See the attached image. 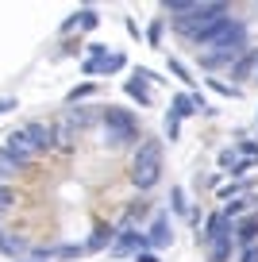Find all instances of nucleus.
Here are the masks:
<instances>
[{
	"instance_id": "obj_21",
	"label": "nucleus",
	"mask_w": 258,
	"mask_h": 262,
	"mask_svg": "<svg viewBox=\"0 0 258 262\" xmlns=\"http://www.w3.org/2000/svg\"><path fill=\"white\" fill-rule=\"evenodd\" d=\"M169 70H174V74H178V77H181L185 85H193V74H189V70H185V66L178 62V58H169Z\"/></svg>"
},
{
	"instance_id": "obj_19",
	"label": "nucleus",
	"mask_w": 258,
	"mask_h": 262,
	"mask_svg": "<svg viewBox=\"0 0 258 262\" xmlns=\"http://www.w3.org/2000/svg\"><path fill=\"white\" fill-rule=\"evenodd\" d=\"M93 89H97V85L93 81H85V85H77V89L70 93V104H77V100H85V97H93Z\"/></svg>"
},
{
	"instance_id": "obj_24",
	"label": "nucleus",
	"mask_w": 258,
	"mask_h": 262,
	"mask_svg": "<svg viewBox=\"0 0 258 262\" xmlns=\"http://www.w3.org/2000/svg\"><path fill=\"white\" fill-rule=\"evenodd\" d=\"M162 42V24H150V47H158Z\"/></svg>"
},
{
	"instance_id": "obj_10",
	"label": "nucleus",
	"mask_w": 258,
	"mask_h": 262,
	"mask_svg": "<svg viewBox=\"0 0 258 262\" xmlns=\"http://www.w3.org/2000/svg\"><path fill=\"white\" fill-rule=\"evenodd\" d=\"M231 247H235V228L227 224L224 231H220L216 239H212V262H227V254H231Z\"/></svg>"
},
{
	"instance_id": "obj_11",
	"label": "nucleus",
	"mask_w": 258,
	"mask_h": 262,
	"mask_svg": "<svg viewBox=\"0 0 258 262\" xmlns=\"http://www.w3.org/2000/svg\"><path fill=\"white\" fill-rule=\"evenodd\" d=\"M197 108H201V97H193V93H174V108H169V112L178 116V120L193 116Z\"/></svg>"
},
{
	"instance_id": "obj_23",
	"label": "nucleus",
	"mask_w": 258,
	"mask_h": 262,
	"mask_svg": "<svg viewBox=\"0 0 258 262\" xmlns=\"http://www.w3.org/2000/svg\"><path fill=\"white\" fill-rule=\"evenodd\" d=\"M243 262H258V243H250V247H243Z\"/></svg>"
},
{
	"instance_id": "obj_12",
	"label": "nucleus",
	"mask_w": 258,
	"mask_h": 262,
	"mask_svg": "<svg viewBox=\"0 0 258 262\" xmlns=\"http://www.w3.org/2000/svg\"><path fill=\"white\" fill-rule=\"evenodd\" d=\"M250 74L258 77V50H247V54L235 62V81H247Z\"/></svg>"
},
{
	"instance_id": "obj_26",
	"label": "nucleus",
	"mask_w": 258,
	"mask_h": 262,
	"mask_svg": "<svg viewBox=\"0 0 258 262\" xmlns=\"http://www.w3.org/2000/svg\"><path fill=\"white\" fill-rule=\"evenodd\" d=\"M12 108H16V97H4V100H0V116L12 112Z\"/></svg>"
},
{
	"instance_id": "obj_7",
	"label": "nucleus",
	"mask_w": 258,
	"mask_h": 262,
	"mask_svg": "<svg viewBox=\"0 0 258 262\" xmlns=\"http://www.w3.org/2000/svg\"><path fill=\"white\" fill-rule=\"evenodd\" d=\"M146 235H150V247H154V251H169V243H174V228H169L166 212H158V216L150 220V231H146Z\"/></svg>"
},
{
	"instance_id": "obj_22",
	"label": "nucleus",
	"mask_w": 258,
	"mask_h": 262,
	"mask_svg": "<svg viewBox=\"0 0 258 262\" xmlns=\"http://www.w3.org/2000/svg\"><path fill=\"white\" fill-rule=\"evenodd\" d=\"M77 24L85 27V31H93V27H97V12H93V8H89V12H81V16H77Z\"/></svg>"
},
{
	"instance_id": "obj_13",
	"label": "nucleus",
	"mask_w": 258,
	"mask_h": 262,
	"mask_svg": "<svg viewBox=\"0 0 258 262\" xmlns=\"http://www.w3.org/2000/svg\"><path fill=\"white\" fill-rule=\"evenodd\" d=\"M97 116H104V112H93V108H77V112H70V127H89Z\"/></svg>"
},
{
	"instance_id": "obj_16",
	"label": "nucleus",
	"mask_w": 258,
	"mask_h": 262,
	"mask_svg": "<svg viewBox=\"0 0 258 262\" xmlns=\"http://www.w3.org/2000/svg\"><path fill=\"white\" fill-rule=\"evenodd\" d=\"M169 205H174L178 216H189V205H185V196H181V189H169Z\"/></svg>"
},
{
	"instance_id": "obj_14",
	"label": "nucleus",
	"mask_w": 258,
	"mask_h": 262,
	"mask_svg": "<svg viewBox=\"0 0 258 262\" xmlns=\"http://www.w3.org/2000/svg\"><path fill=\"white\" fill-rule=\"evenodd\" d=\"M120 66H123V54H120V50H112V54L100 58V74H116Z\"/></svg>"
},
{
	"instance_id": "obj_5",
	"label": "nucleus",
	"mask_w": 258,
	"mask_h": 262,
	"mask_svg": "<svg viewBox=\"0 0 258 262\" xmlns=\"http://www.w3.org/2000/svg\"><path fill=\"white\" fill-rule=\"evenodd\" d=\"M4 150H8L16 162H27L31 155H39V150L31 147V139L24 135V127H16V131H8V135H4Z\"/></svg>"
},
{
	"instance_id": "obj_18",
	"label": "nucleus",
	"mask_w": 258,
	"mask_h": 262,
	"mask_svg": "<svg viewBox=\"0 0 258 262\" xmlns=\"http://www.w3.org/2000/svg\"><path fill=\"white\" fill-rule=\"evenodd\" d=\"M208 89H216L220 97H239V89H235V85H224V81H216V77H208Z\"/></svg>"
},
{
	"instance_id": "obj_4",
	"label": "nucleus",
	"mask_w": 258,
	"mask_h": 262,
	"mask_svg": "<svg viewBox=\"0 0 258 262\" xmlns=\"http://www.w3.org/2000/svg\"><path fill=\"white\" fill-rule=\"evenodd\" d=\"M139 251H154V247H150V235H146V231H135V228H123L120 235H116V243H112L116 258H123V254H139Z\"/></svg>"
},
{
	"instance_id": "obj_6",
	"label": "nucleus",
	"mask_w": 258,
	"mask_h": 262,
	"mask_svg": "<svg viewBox=\"0 0 258 262\" xmlns=\"http://www.w3.org/2000/svg\"><path fill=\"white\" fill-rule=\"evenodd\" d=\"M24 135L27 139H31V147L39 150H50L54 147V127H50V123H42V120H31V123H24Z\"/></svg>"
},
{
	"instance_id": "obj_20",
	"label": "nucleus",
	"mask_w": 258,
	"mask_h": 262,
	"mask_svg": "<svg viewBox=\"0 0 258 262\" xmlns=\"http://www.w3.org/2000/svg\"><path fill=\"white\" fill-rule=\"evenodd\" d=\"M77 254H85V247H73V243H66V247H58V251H54V258H77Z\"/></svg>"
},
{
	"instance_id": "obj_28",
	"label": "nucleus",
	"mask_w": 258,
	"mask_h": 262,
	"mask_svg": "<svg viewBox=\"0 0 258 262\" xmlns=\"http://www.w3.org/2000/svg\"><path fill=\"white\" fill-rule=\"evenodd\" d=\"M27 262H35V258H27Z\"/></svg>"
},
{
	"instance_id": "obj_15",
	"label": "nucleus",
	"mask_w": 258,
	"mask_h": 262,
	"mask_svg": "<svg viewBox=\"0 0 258 262\" xmlns=\"http://www.w3.org/2000/svg\"><path fill=\"white\" fill-rule=\"evenodd\" d=\"M112 235H116L112 228H108V231H97V235H93L89 243H85V254H89V251H100V247H104V243H108V239H112Z\"/></svg>"
},
{
	"instance_id": "obj_3",
	"label": "nucleus",
	"mask_w": 258,
	"mask_h": 262,
	"mask_svg": "<svg viewBox=\"0 0 258 262\" xmlns=\"http://www.w3.org/2000/svg\"><path fill=\"white\" fill-rule=\"evenodd\" d=\"M104 123H108L104 139L112 143V147H120V143L135 139V116H131L127 108H104Z\"/></svg>"
},
{
	"instance_id": "obj_9",
	"label": "nucleus",
	"mask_w": 258,
	"mask_h": 262,
	"mask_svg": "<svg viewBox=\"0 0 258 262\" xmlns=\"http://www.w3.org/2000/svg\"><path fill=\"white\" fill-rule=\"evenodd\" d=\"M146 85H150V81L143 77V70H135V74L127 77V97H131V100H139V108L150 104V89H146Z\"/></svg>"
},
{
	"instance_id": "obj_27",
	"label": "nucleus",
	"mask_w": 258,
	"mask_h": 262,
	"mask_svg": "<svg viewBox=\"0 0 258 262\" xmlns=\"http://www.w3.org/2000/svg\"><path fill=\"white\" fill-rule=\"evenodd\" d=\"M0 243H4V231H0Z\"/></svg>"
},
{
	"instance_id": "obj_17",
	"label": "nucleus",
	"mask_w": 258,
	"mask_h": 262,
	"mask_svg": "<svg viewBox=\"0 0 258 262\" xmlns=\"http://www.w3.org/2000/svg\"><path fill=\"white\" fill-rule=\"evenodd\" d=\"M166 135H169V143H174V139L181 135V120H178L174 112H166Z\"/></svg>"
},
{
	"instance_id": "obj_8",
	"label": "nucleus",
	"mask_w": 258,
	"mask_h": 262,
	"mask_svg": "<svg viewBox=\"0 0 258 262\" xmlns=\"http://www.w3.org/2000/svg\"><path fill=\"white\" fill-rule=\"evenodd\" d=\"M235 62H239V58L227 54V50H204V54H201V70H204V74H216V70L235 66Z\"/></svg>"
},
{
	"instance_id": "obj_25",
	"label": "nucleus",
	"mask_w": 258,
	"mask_h": 262,
	"mask_svg": "<svg viewBox=\"0 0 258 262\" xmlns=\"http://www.w3.org/2000/svg\"><path fill=\"white\" fill-rule=\"evenodd\" d=\"M12 205V193H8V189H4V185H0V212H4V208H8Z\"/></svg>"
},
{
	"instance_id": "obj_2",
	"label": "nucleus",
	"mask_w": 258,
	"mask_h": 262,
	"mask_svg": "<svg viewBox=\"0 0 258 262\" xmlns=\"http://www.w3.org/2000/svg\"><path fill=\"white\" fill-rule=\"evenodd\" d=\"M208 50H227V54L243 58V50H247V24L227 16L224 24H220V31H216V39H212Z\"/></svg>"
},
{
	"instance_id": "obj_1",
	"label": "nucleus",
	"mask_w": 258,
	"mask_h": 262,
	"mask_svg": "<svg viewBox=\"0 0 258 262\" xmlns=\"http://www.w3.org/2000/svg\"><path fill=\"white\" fill-rule=\"evenodd\" d=\"M162 178V143L158 139H143L135 150V158H131V181H135V189H154Z\"/></svg>"
}]
</instances>
